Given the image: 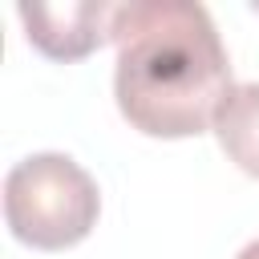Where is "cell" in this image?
<instances>
[{
	"label": "cell",
	"mask_w": 259,
	"mask_h": 259,
	"mask_svg": "<svg viewBox=\"0 0 259 259\" xmlns=\"http://www.w3.org/2000/svg\"><path fill=\"white\" fill-rule=\"evenodd\" d=\"M101 214L93 174L57 150L20 158L4 174V223L16 243L36 251H65L89 239Z\"/></svg>",
	"instance_id": "obj_2"
},
{
	"label": "cell",
	"mask_w": 259,
	"mask_h": 259,
	"mask_svg": "<svg viewBox=\"0 0 259 259\" xmlns=\"http://www.w3.org/2000/svg\"><path fill=\"white\" fill-rule=\"evenodd\" d=\"M219 150L251 178H259V81H239L219 101L210 121Z\"/></svg>",
	"instance_id": "obj_4"
},
{
	"label": "cell",
	"mask_w": 259,
	"mask_h": 259,
	"mask_svg": "<svg viewBox=\"0 0 259 259\" xmlns=\"http://www.w3.org/2000/svg\"><path fill=\"white\" fill-rule=\"evenodd\" d=\"M113 8L105 0H77V4H16L24 36L49 61H81L101 40H109Z\"/></svg>",
	"instance_id": "obj_3"
},
{
	"label": "cell",
	"mask_w": 259,
	"mask_h": 259,
	"mask_svg": "<svg viewBox=\"0 0 259 259\" xmlns=\"http://www.w3.org/2000/svg\"><path fill=\"white\" fill-rule=\"evenodd\" d=\"M235 259H259V239H251V243H247V247H243Z\"/></svg>",
	"instance_id": "obj_5"
},
{
	"label": "cell",
	"mask_w": 259,
	"mask_h": 259,
	"mask_svg": "<svg viewBox=\"0 0 259 259\" xmlns=\"http://www.w3.org/2000/svg\"><path fill=\"white\" fill-rule=\"evenodd\" d=\"M109 40L113 97L121 117L146 138H198L231 93V57L194 0H130L113 8Z\"/></svg>",
	"instance_id": "obj_1"
}]
</instances>
